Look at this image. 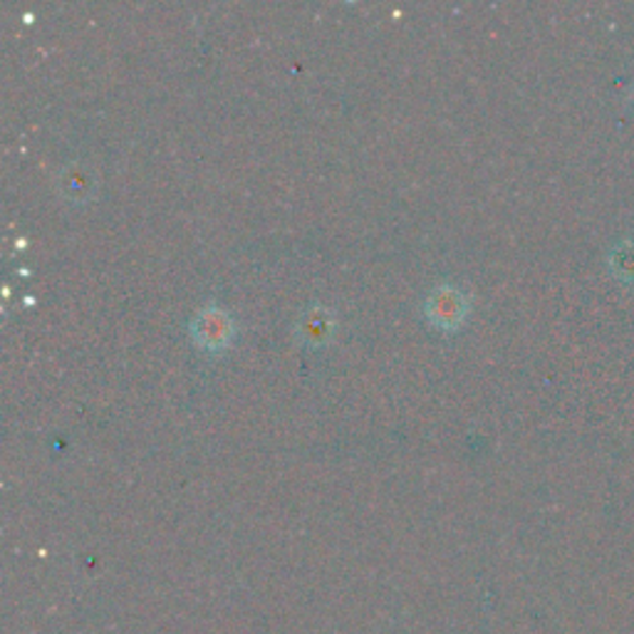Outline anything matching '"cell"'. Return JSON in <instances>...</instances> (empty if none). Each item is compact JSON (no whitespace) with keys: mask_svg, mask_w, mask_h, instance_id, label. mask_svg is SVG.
<instances>
[{"mask_svg":"<svg viewBox=\"0 0 634 634\" xmlns=\"http://www.w3.org/2000/svg\"><path fill=\"white\" fill-rule=\"evenodd\" d=\"M468 297L459 288L441 283L427 297V317L441 330H454L466 320Z\"/></svg>","mask_w":634,"mask_h":634,"instance_id":"6da1fadb","label":"cell"},{"mask_svg":"<svg viewBox=\"0 0 634 634\" xmlns=\"http://www.w3.org/2000/svg\"><path fill=\"white\" fill-rule=\"evenodd\" d=\"M334 315L325 305H313L307 307L305 313H301L295 325V334L303 345L320 348L325 342L332 340L334 334Z\"/></svg>","mask_w":634,"mask_h":634,"instance_id":"277c9868","label":"cell"},{"mask_svg":"<svg viewBox=\"0 0 634 634\" xmlns=\"http://www.w3.org/2000/svg\"><path fill=\"white\" fill-rule=\"evenodd\" d=\"M610 266L624 283H634V241H624L612 251Z\"/></svg>","mask_w":634,"mask_h":634,"instance_id":"5b68a950","label":"cell"},{"mask_svg":"<svg viewBox=\"0 0 634 634\" xmlns=\"http://www.w3.org/2000/svg\"><path fill=\"white\" fill-rule=\"evenodd\" d=\"M99 186V176L93 164L87 161H72L58 176V192L72 204H85L95 196Z\"/></svg>","mask_w":634,"mask_h":634,"instance_id":"3957f363","label":"cell"},{"mask_svg":"<svg viewBox=\"0 0 634 634\" xmlns=\"http://www.w3.org/2000/svg\"><path fill=\"white\" fill-rule=\"evenodd\" d=\"M192 334H194L196 345H202L204 350H211V352L223 350L233 338L231 315L219 305H206L204 310L194 317Z\"/></svg>","mask_w":634,"mask_h":634,"instance_id":"7a4b0ae2","label":"cell"}]
</instances>
